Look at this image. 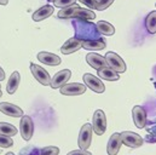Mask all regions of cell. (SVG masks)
Returning a JSON list of instances; mask_svg holds the SVG:
<instances>
[{
	"label": "cell",
	"mask_w": 156,
	"mask_h": 155,
	"mask_svg": "<svg viewBox=\"0 0 156 155\" xmlns=\"http://www.w3.org/2000/svg\"><path fill=\"white\" fill-rule=\"evenodd\" d=\"M92 131L93 130H92L91 124H85L81 127L78 138V144L80 149H82V150L88 149V147L91 146V142H92Z\"/></svg>",
	"instance_id": "cell-1"
},
{
	"label": "cell",
	"mask_w": 156,
	"mask_h": 155,
	"mask_svg": "<svg viewBox=\"0 0 156 155\" xmlns=\"http://www.w3.org/2000/svg\"><path fill=\"white\" fill-rule=\"evenodd\" d=\"M105 62L107 66L112 69H114L117 73H125L126 72V63L123 62V59L115 52H108L105 55Z\"/></svg>",
	"instance_id": "cell-2"
},
{
	"label": "cell",
	"mask_w": 156,
	"mask_h": 155,
	"mask_svg": "<svg viewBox=\"0 0 156 155\" xmlns=\"http://www.w3.org/2000/svg\"><path fill=\"white\" fill-rule=\"evenodd\" d=\"M120 137H121L122 144L129 148H138L143 144V138L132 131H123L120 133Z\"/></svg>",
	"instance_id": "cell-3"
},
{
	"label": "cell",
	"mask_w": 156,
	"mask_h": 155,
	"mask_svg": "<svg viewBox=\"0 0 156 155\" xmlns=\"http://www.w3.org/2000/svg\"><path fill=\"white\" fill-rule=\"evenodd\" d=\"M92 130L97 135H103L107 130V117L103 110L98 109L93 114V120H92Z\"/></svg>",
	"instance_id": "cell-4"
},
{
	"label": "cell",
	"mask_w": 156,
	"mask_h": 155,
	"mask_svg": "<svg viewBox=\"0 0 156 155\" xmlns=\"http://www.w3.org/2000/svg\"><path fill=\"white\" fill-rule=\"evenodd\" d=\"M21 136L23 137V139L29 141L33 137V132H34V124L32 117L28 115H23L21 117Z\"/></svg>",
	"instance_id": "cell-5"
},
{
	"label": "cell",
	"mask_w": 156,
	"mask_h": 155,
	"mask_svg": "<svg viewBox=\"0 0 156 155\" xmlns=\"http://www.w3.org/2000/svg\"><path fill=\"white\" fill-rule=\"evenodd\" d=\"M83 81H85V85H86L88 88H91L92 91H94V92H97V93H102V92H104V90H105V86H104V84L102 82V80H101L99 78L92 75V74L86 73V74L83 75Z\"/></svg>",
	"instance_id": "cell-6"
},
{
	"label": "cell",
	"mask_w": 156,
	"mask_h": 155,
	"mask_svg": "<svg viewBox=\"0 0 156 155\" xmlns=\"http://www.w3.org/2000/svg\"><path fill=\"white\" fill-rule=\"evenodd\" d=\"M86 91V86L79 82H70V84H66L61 87V93L64 96H79L85 93Z\"/></svg>",
	"instance_id": "cell-7"
},
{
	"label": "cell",
	"mask_w": 156,
	"mask_h": 155,
	"mask_svg": "<svg viewBox=\"0 0 156 155\" xmlns=\"http://www.w3.org/2000/svg\"><path fill=\"white\" fill-rule=\"evenodd\" d=\"M72 77V72L69 69H63L55 74V77L51 79L50 86L52 88H61L63 85H66Z\"/></svg>",
	"instance_id": "cell-8"
},
{
	"label": "cell",
	"mask_w": 156,
	"mask_h": 155,
	"mask_svg": "<svg viewBox=\"0 0 156 155\" xmlns=\"http://www.w3.org/2000/svg\"><path fill=\"white\" fill-rule=\"evenodd\" d=\"M30 72H32L33 77L35 78L41 85H44V86H48L50 85V82H51L50 74L44 68H41L38 64L30 63Z\"/></svg>",
	"instance_id": "cell-9"
},
{
	"label": "cell",
	"mask_w": 156,
	"mask_h": 155,
	"mask_svg": "<svg viewBox=\"0 0 156 155\" xmlns=\"http://www.w3.org/2000/svg\"><path fill=\"white\" fill-rule=\"evenodd\" d=\"M132 116H133V121L134 125L138 128H143L147 125V110L140 107V106H136L132 109Z\"/></svg>",
	"instance_id": "cell-10"
},
{
	"label": "cell",
	"mask_w": 156,
	"mask_h": 155,
	"mask_svg": "<svg viewBox=\"0 0 156 155\" xmlns=\"http://www.w3.org/2000/svg\"><path fill=\"white\" fill-rule=\"evenodd\" d=\"M82 39L78 38H72L69 40H67L62 47H61V52L63 55H70V53H74L76 52L79 49H81V45H82Z\"/></svg>",
	"instance_id": "cell-11"
},
{
	"label": "cell",
	"mask_w": 156,
	"mask_h": 155,
	"mask_svg": "<svg viewBox=\"0 0 156 155\" xmlns=\"http://www.w3.org/2000/svg\"><path fill=\"white\" fill-rule=\"evenodd\" d=\"M0 112L4 113L5 115L12 116V117H22L23 116V110L20 107L11 104L9 102H1L0 103Z\"/></svg>",
	"instance_id": "cell-12"
},
{
	"label": "cell",
	"mask_w": 156,
	"mask_h": 155,
	"mask_svg": "<svg viewBox=\"0 0 156 155\" xmlns=\"http://www.w3.org/2000/svg\"><path fill=\"white\" fill-rule=\"evenodd\" d=\"M38 59H39L41 63L46 64V66H59L62 63V59L55 55V53H51V52H39L38 53Z\"/></svg>",
	"instance_id": "cell-13"
},
{
	"label": "cell",
	"mask_w": 156,
	"mask_h": 155,
	"mask_svg": "<svg viewBox=\"0 0 156 155\" xmlns=\"http://www.w3.org/2000/svg\"><path fill=\"white\" fill-rule=\"evenodd\" d=\"M86 61H87V63H88L92 68H94V69H97V70H99L101 68L107 67L105 58H104L103 56L98 55V53H94V52L88 53V55L86 56Z\"/></svg>",
	"instance_id": "cell-14"
},
{
	"label": "cell",
	"mask_w": 156,
	"mask_h": 155,
	"mask_svg": "<svg viewBox=\"0 0 156 155\" xmlns=\"http://www.w3.org/2000/svg\"><path fill=\"white\" fill-rule=\"evenodd\" d=\"M107 44L103 39H93V40H83L81 47L87 51H101L105 49Z\"/></svg>",
	"instance_id": "cell-15"
},
{
	"label": "cell",
	"mask_w": 156,
	"mask_h": 155,
	"mask_svg": "<svg viewBox=\"0 0 156 155\" xmlns=\"http://www.w3.org/2000/svg\"><path fill=\"white\" fill-rule=\"evenodd\" d=\"M122 146V142H121V137H120V133H114L112 135L109 142H108V146H107V152L108 155H117L120 148Z\"/></svg>",
	"instance_id": "cell-16"
},
{
	"label": "cell",
	"mask_w": 156,
	"mask_h": 155,
	"mask_svg": "<svg viewBox=\"0 0 156 155\" xmlns=\"http://www.w3.org/2000/svg\"><path fill=\"white\" fill-rule=\"evenodd\" d=\"M52 13H53V7L51 5H45L33 13V20L35 22H40V21H44L47 17H50Z\"/></svg>",
	"instance_id": "cell-17"
},
{
	"label": "cell",
	"mask_w": 156,
	"mask_h": 155,
	"mask_svg": "<svg viewBox=\"0 0 156 155\" xmlns=\"http://www.w3.org/2000/svg\"><path fill=\"white\" fill-rule=\"evenodd\" d=\"M98 77L101 79H104V80H108V81H117L120 77H119V73L115 72L114 69L109 68L108 66L104 67V68H101L98 70Z\"/></svg>",
	"instance_id": "cell-18"
},
{
	"label": "cell",
	"mask_w": 156,
	"mask_h": 155,
	"mask_svg": "<svg viewBox=\"0 0 156 155\" xmlns=\"http://www.w3.org/2000/svg\"><path fill=\"white\" fill-rule=\"evenodd\" d=\"M20 81H21L20 73H18V72H13V73L11 74L10 79H9V81H7V85H6V90H7V92H9L10 95H12V93L16 92V90H17L18 86H20Z\"/></svg>",
	"instance_id": "cell-19"
},
{
	"label": "cell",
	"mask_w": 156,
	"mask_h": 155,
	"mask_svg": "<svg viewBox=\"0 0 156 155\" xmlns=\"http://www.w3.org/2000/svg\"><path fill=\"white\" fill-rule=\"evenodd\" d=\"M96 28H97V31H98L101 34H103V35H113V34L115 33L114 27H113L110 23L105 22V21H98V23L96 24Z\"/></svg>",
	"instance_id": "cell-20"
},
{
	"label": "cell",
	"mask_w": 156,
	"mask_h": 155,
	"mask_svg": "<svg viewBox=\"0 0 156 155\" xmlns=\"http://www.w3.org/2000/svg\"><path fill=\"white\" fill-rule=\"evenodd\" d=\"M79 9H80V7L76 6V5L61 9L57 16H58V18H74L75 15H76V12L79 11Z\"/></svg>",
	"instance_id": "cell-21"
},
{
	"label": "cell",
	"mask_w": 156,
	"mask_h": 155,
	"mask_svg": "<svg viewBox=\"0 0 156 155\" xmlns=\"http://www.w3.org/2000/svg\"><path fill=\"white\" fill-rule=\"evenodd\" d=\"M145 27L150 34L156 33V11H151L145 18Z\"/></svg>",
	"instance_id": "cell-22"
},
{
	"label": "cell",
	"mask_w": 156,
	"mask_h": 155,
	"mask_svg": "<svg viewBox=\"0 0 156 155\" xmlns=\"http://www.w3.org/2000/svg\"><path fill=\"white\" fill-rule=\"evenodd\" d=\"M0 135H2V136H9V137L16 136V135H17V128H16L13 125H11V124L0 122Z\"/></svg>",
	"instance_id": "cell-23"
},
{
	"label": "cell",
	"mask_w": 156,
	"mask_h": 155,
	"mask_svg": "<svg viewBox=\"0 0 156 155\" xmlns=\"http://www.w3.org/2000/svg\"><path fill=\"white\" fill-rule=\"evenodd\" d=\"M74 18H81V20H88V21H92V20L96 18V13H94L92 10H88V9H81V7H80Z\"/></svg>",
	"instance_id": "cell-24"
},
{
	"label": "cell",
	"mask_w": 156,
	"mask_h": 155,
	"mask_svg": "<svg viewBox=\"0 0 156 155\" xmlns=\"http://www.w3.org/2000/svg\"><path fill=\"white\" fill-rule=\"evenodd\" d=\"M52 2L55 6H57L59 9H64V7H69V6L75 5L76 0H53Z\"/></svg>",
	"instance_id": "cell-25"
},
{
	"label": "cell",
	"mask_w": 156,
	"mask_h": 155,
	"mask_svg": "<svg viewBox=\"0 0 156 155\" xmlns=\"http://www.w3.org/2000/svg\"><path fill=\"white\" fill-rule=\"evenodd\" d=\"M113 2H114V0H96V10L103 11V10L108 9Z\"/></svg>",
	"instance_id": "cell-26"
},
{
	"label": "cell",
	"mask_w": 156,
	"mask_h": 155,
	"mask_svg": "<svg viewBox=\"0 0 156 155\" xmlns=\"http://www.w3.org/2000/svg\"><path fill=\"white\" fill-rule=\"evenodd\" d=\"M59 154V148L57 147H45L39 152V155H58Z\"/></svg>",
	"instance_id": "cell-27"
},
{
	"label": "cell",
	"mask_w": 156,
	"mask_h": 155,
	"mask_svg": "<svg viewBox=\"0 0 156 155\" xmlns=\"http://www.w3.org/2000/svg\"><path fill=\"white\" fill-rule=\"evenodd\" d=\"M12 146H13V141L11 137L0 135V148H9Z\"/></svg>",
	"instance_id": "cell-28"
},
{
	"label": "cell",
	"mask_w": 156,
	"mask_h": 155,
	"mask_svg": "<svg viewBox=\"0 0 156 155\" xmlns=\"http://www.w3.org/2000/svg\"><path fill=\"white\" fill-rule=\"evenodd\" d=\"M81 4L86 5L91 10H96V0H79Z\"/></svg>",
	"instance_id": "cell-29"
},
{
	"label": "cell",
	"mask_w": 156,
	"mask_h": 155,
	"mask_svg": "<svg viewBox=\"0 0 156 155\" xmlns=\"http://www.w3.org/2000/svg\"><path fill=\"white\" fill-rule=\"evenodd\" d=\"M67 155H92L90 152L87 150H82V149H79V150H73L70 153H68Z\"/></svg>",
	"instance_id": "cell-30"
},
{
	"label": "cell",
	"mask_w": 156,
	"mask_h": 155,
	"mask_svg": "<svg viewBox=\"0 0 156 155\" xmlns=\"http://www.w3.org/2000/svg\"><path fill=\"white\" fill-rule=\"evenodd\" d=\"M5 79V72L2 70V68L0 67V81H2Z\"/></svg>",
	"instance_id": "cell-31"
},
{
	"label": "cell",
	"mask_w": 156,
	"mask_h": 155,
	"mask_svg": "<svg viewBox=\"0 0 156 155\" xmlns=\"http://www.w3.org/2000/svg\"><path fill=\"white\" fill-rule=\"evenodd\" d=\"M9 2V0H0V5H6Z\"/></svg>",
	"instance_id": "cell-32"
},
{
	"label": "cell",
	"mask_w": 156,
	"mask_h": 155,
	"mask_svg": "<svg viewBox=\"0 0 156 155\" xmlns=\"http://www.w3.org/2000/svg\"><path fill=\"white\" fill-rule=\"evenodd\" d=\"M5 155H15L13 153H7V154H5Z\"/></svg>",
	"instance_id": "cell-33"
},
{
	"label": "cell",
	"mask_w": 156,
	"mask_h": 155,
	"mask_svg": "<svg viewBox=\"0 0 156 155\" xmlns=\"http://www.w3.org/2000/svg\"><path fill=\"white\" fill-rule=\"evenodd\" d=\"M1 96H2V92H1V90H0V97H1Z\"/></svg>",
	"instance_id": "cell-34"
},
{
	"label": "cell",
	"mask_w": 156,
	"mask_h": 155,
	"mask_svg": "<svg viewBox=\"0 0 156 155\" xmlns=\"http://www.w3.org/2000/svg\"><path fill=\"white\" fill-rule=\"evenodd\" d=\"M48 1H53V0H48Z\"/></svg>",
	"instance_id": "cell-35"
},
{
	"label": "cell",
	"mask_w": 156,
	"mask_h": 155,
	"mask_svg": "<svg viewBox=\"0 0 156 155\" xmlns=\"http://www.w3.org/2000/svg\"><path fill=\"white\" fill-rule=\"evenodd\" d=\"M0 87H1V86H0Z\"/></svg>",
	"instance_id": "cell-36"
}]
</instances>
